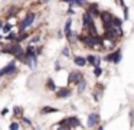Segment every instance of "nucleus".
Here are the masks:
<instances>
[{"instance_id": "obj_1", "label": "nucleus", "mask_w": 134, "mask_h": 130, "mask_svg": "<svg viewBox=\"0 0 134 130\" xmlns=\"http://www.w3.org/2000/svg\"><path fill=\"white\" fill-rule=\"evenodd\" d=\"M35 20H36V13H35V12H27L23 17H20V19L18 20L15 29H18V32L27 30V29L35 23Z\"/></svg>"}, {"instance_id": "obj_2", "label": "nucleus", "mask_w": 134, "mask_h": 130, "mask_svg": "<svg viewBox=\"0 0 134 130\" xmlns=\"http://www.w3.org/2000/svg\"><path fill=\"white\" fill-rule=\"evenodd\" d=\"M16 74H18V61H16L15 58L0 69V77L2 78L9 77V75H16Z\"/></svg>"}, {"instance_id": "obj_3", "label": "nucleus", "mask_w": 134, "mask_h": 130, "mask_svg": "<svg viewBox=\"0 0 134 130\" xmlns=\"http://www.w3.org/2000/svg\"><path fill=\"white\" fill-rule=\"evenodd\" d=\"M71 94H72V90H71L69 87H59V88H56V91H55V95H56L58 100L68 98V97H71Z\"/></svg>"}, {"instance_id": "obj_4", "label": "nucleus", "mask_w": 134, "mask_h": 130, "mask_svg": "<svg viewBox=\"0 0 134 130\" xmlns=\"http://www.w3.org/2000/svg\"><path fill=\"white\" fill-rule=\"evenodd\" d=\"M99 17H101V22L105 29L113 25V14L110 12H99Z\"/></svg>"}, {"instance_id": "obj_5", "label": "nucleus", "mask_w": 134, "mask_h": 130, "mask_svg": "<svg viewBox=\"0 0 134 130\" xmlns=\"http://www.w3.org/2000/svg\"><path fill=\"white\" fill-rule=\"evenodd\" d=\"M82 78H84V74H82L81 71H72L68 75V84H75L76 85Z\"/></svg>"}, {"instance_id": "obj_6", "label": "nucleus", "mask_w": 134, "mask_h": 130, "mask_svg": "<svg viewBox=\"0 0 134 130\" xmlns=\"http://www.w3.org/2000/svg\"><path fill=\"white\" fill-rule=\"evenodd\" d=\"M98 123H99V116H98V113H91V114L88 116L87 126H88V127H95Z\"/></svg>"}, {"instance_id": "obj_7", "label": "nucleus", "mask_w": 134, "mask_h": 130, "mask_svg": "<svg viewBox=\"0 0 134 130\" xmlns=\"http://www.w3.org/2000/svg\"><path fill=\"white\" fill-rule=\"evenodd\" d=\"M64 35L66 36V39L72 35V17H68L66 22H65V26H64Z\"/></svg>"}, {"instance_id": "obj_8", "label": "nucleus", "mask_w": 134, "mask_h": 130, "mask_svg": "<svg viewBox=\"0 0 134 130\" xmlns=\"http://www.w3.org/2000/svg\"><path fill=\"white\" fill-rule=\"evenodd\" d=\"M105 61H111V62L117 64L121 61V51H115V52H111L110 55L105 56Z\"/></svg>"}, {"instance_id": "obj_9", "label": "nucleus", "mask_w": 134, "mask_h": 130, "mask_svg": "<svg viewBox=\"0 0 134 130\" xmlns=\"http://www.w3.org/2000/svg\"><path fill=\"white\" fill-rule=\"evenodd\" d=\"M87 64H91L92 66H99V64H101V56H98V55H88L87 58Z\"/></svg>"}, {"instance_id": "obj_10", "label": "nucleus", "mask_w": 134, "mask_h": 130, "mask_svg": "<svg viewBox=\"0 0 134 130\" xmlns=\"http://www.w3.org/2000/svg\"><path fill=\"white\" fill-rule=\"evenodd\" d=\"M41 113L42 116H46V114H53V113H59V108H56V107H52V106H45L41 108Z\"/></svg>"}, {"instance_id": "obj_11", "label": "nucleus", "mask_w": 134, "mask_h": 130, "mask_svg": "<svg viewBox=\"0 0 134 130\" xmlns=\"http://www.w3.org/2000/svg\"><path fill=\"white\" fill-rule=\"evenodd\" d=\"M87 12L91 14V16L95 19V17H99V10H98V4H95V3H92V4L88 6Z\"/></svg>"}, {"instance_id": "obj_12", "label": "nucleus", "mask_w": 134, "mask_h": 130, "mask_svg": "<svg viewBox=\"0 0 134 130\" xmlns=\"http://www.w3.org/2000/svg\"><path fill=\"white\" fill-rule=\"evenodd\" d=\"M12 29H15V26H13V25H10L9 22H6V20H4L3 26L0 28V33H2V35H7L10 30H12ZM15 30H16V29H15Z\"/></svg>"}, {"instance_id": "obj_13", "label": "nucleus", "mask_w": 134, "mask_h": 130, "mask_svg": "<svg viewBox=\"0 0 134 130\" xmlns=\"http://www.w3.org/2000/svg\"><path fill=\"white\" fill-rule=\"evenodd\" d=\"M74 64H75L76 66H85L87 65V59H85V56L75 55V56H74Z\"/></svg>"}, {"instance_id": "obj_14", "label": "nucleus", "mask_w": 134, "mask_h": 130, "mask_svg": "<svg viewBox=\"0 0 134 130\" xmlns=\"http://www.w3.org/2000/svg\"><path fill=\"white\" fill-rule=\"evenodd\" d=\"M45 87H46V90L48 91H52V92H55L56 91V84H55V81L52 80V78H48L46 80V84H45Z\"/></svg>"}, {"instance_id": "obj_15", "label": "nucleus", "mask_w": 134, "mask_h": 130, "mask_svg": "<svg viewBox=\"0 0 134 130\" xmlns=\"http://www.w3.org/2000/svg\"><path fill=\"white\" fill-rule=\"evenodd\" d=\"M9 129H10V130H18V129H22V124H20V121H19V118H16V120H12V121H10Z\"/></svg>"}, {"instance_id": "obj_16", "label": "nucleus", "mask_w": 134, "mask_h": 130, "mask_svg": "<svg viewBox=\"0 0 134 130\" xmlns=\"http://www.w3.org/2000/svg\"><path fill=\"white\" fill-rule=\"evenodd\" d=\"M13 114H15L16 118H20L22 116H23V108H22L20 106H15L13 107Z\"/></svg>"}, {"instance_id": "obj_17", "label": "nucleus", "mask_w": 134, "mask_h": 130, "mask_svg": "<svg viewBox=\"0 0 134 130\" xmlns=\"http://www.w3.org/2000/svg\"><path fill=\"white\" fill-rule=\"evenodd\" d=\"M76 85H78V88H76V90H78L79 94H81V92H84V91H85V88H87V81H85V78H82V80L79 81V82L76 84Z\"/></svg>"}, {"instance_id": "obj_18", "label": "nucleus", "mask_w": 134, "mask_h": 130, "mask_svg": "<svg viewBox=\"0 0 134 130\" xmlns=\"http://www.w3.org/2000/svg\"><path fill=\"white\" fill-rule=\"evenodd\" d=\"M41 42V35H39V32H36L33 36H29V43H33V45H36V43Z\"/></svg>"}, {"instance_id": "obj_19", "label": "nucleus", "mask_w": 134, "mask_h": 130, "mask_svg": "<svg viewBox=\"0 0 134 130\" xmlns=\"http://www.w3.org/2000/svg\"><path fill=\"white\" fill-rule=\"evenodd\" d=\"M121 20L118 19V17H115V16H113V26H115V28H121Z\"/></svg>"}, {"instance_id": "obj_20", "label": "nucleus", "mask_w": 134, "mask_h": 130, "mask_svg": "<svg viewBox=\"0 0 134 130\" xmlns=\"http://www.w3.org/2000/svg\"><path fill=\"white\" fill-rule=\"evenodd\" d=\"M62 55H64V56H71L69 46H64V48H62Z\"/></svg>"}, {"instance_id": "obj_21", "label": "nucleus", "mask_w": 134, "mask_h": 130, "mask_svg": "<svg viewBox=\"0 0 134 130\" xmlns=\"http://www.w3.org/2000/svg\"><path fill=\"white\" fill-rule=\"evenodd\" d=\"M101 74H102V69L99 68V66H94V75H95V77H99Z\"/></svg>"}, {"instance_id": "obj_22", "label": "nucleus", "mask_w": 134, "mask_h": 130, "mask_svg": "<svg viewBox=\"0 0 134 130\" xmlns=\"http://www.w3.org/2000/svg\"><path fill=\"white\" fill-rule=\"evenodd\" d=\"M7 113H9V108H6V107H4V108L2 110V111H0V116H6Z\"/></svg>"}, {"instance_id": "obj_23", "label": "nucleus", "mask_w": 134, "mask_h": 130, "mask_svg": "<svg viewBox=\"0 0 134 130\" xmlns=\"http://www.w3.org/2000/svg\"><path fill=\"white\" fill-rule=\"evenodd\" d=\"M61 2H64V3H69V0H61Z\"/></svg>"}]
</instances>
